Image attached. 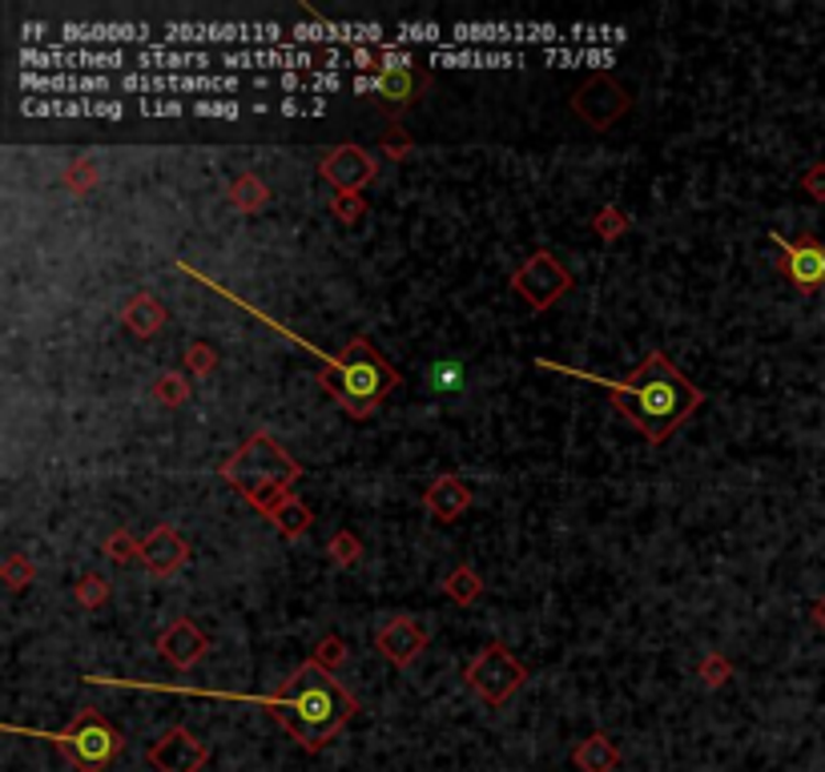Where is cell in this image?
<instances>
[{
  "instance_id": "6da1fadb",
  "label": "cell",
  "mask_w": 825,
  "mask_h": 772,
  "mask_svg": "<svg viewBox=\"0 0 825 772\" xmlns=\"http://www.w3.org/2000/svg\"><path fill=\"white\" fill-rule=\"evenodd\" d=\"M580 378L601 383L604 390H608V398L620 407V415H625L649 443H664V439L705 402L701 386L689 383L660 351H652L625 383H604V378H596V375H580Z\"/></svg>"
},
{
  "instance_id": "7a4b0ae2",
  "label": "cell",
  "mask_w": 825,
  "mask_h": 772,
  "mask_svg": "<svg viewBox=\"0 0 825 772\" xmlns=\"http://www.w3.org/2000/svg\"><path fill=\"white\" fill-rule=\"evenodd\" d=\"M262 708H266L302 749L319 752L322 745L359 713V701L334 680L330 668H322L319 660H307V664H298L295 672L283 680V688L262 701Z\"/></svg>"
},
{
  "instance_id": "3957f363",
  "label": "cell",
  "mask_w": 825,
  "mask_h": 772,
  "mask_svg": "<svg viewBox=\"0 0 825 772\" xmlns=\"http://www.w3.org/2000/svg\"><path fill=\"white\" fill-rule=\"evenodd\" d=\"M319 359H322L319 383L327 386L330 398H334L346 415H354V419H366V415L399 386L395 366L383 363V354L366 339L346 342V351H342L339 359H327V354H319Z\"/></svg>"
},
{
  "instance_id": "277c9868",
  "label": "cell",
  "mask_w": 825,
  "mask_h": 772,
  "mask_svg": "<svg viewBox=\"0 0 825 772\" xmlns=\"http://www.w3.org/2000/svg\"><path fill=\"white\" fill-rule=\"evenodd\" d=\"M298 475H302V463H295V459L286 455L266 431L246 439V446L222 467V479L234 483L238 492L246 495L266 519H271V511L283 504V499H290V483H295Z\"/></svg>"
},
{
  "instance_id": "5b68a950",
  "label": "cell",
  "mask_w": 825,
  "mask_h": 772,
  "mask_svg": "<svg viewBox=\"0 0 825 772\" xmlns=\"http://www.w3.org/2000/svg\"><path fill=\"white\" fill-rule=\"evenodd\" d=\"M48 740L57 745V752L77 772H106L109 764L121 757V749H125V740H121V732L113 728V720L101 716L97 708L77 713L65 732H53Z\"/></svg>"
},
{
  "instance_id": "8992f818",
  "label": "cell",
  "mask_w": 825,
  "mask_h": 772,
  "mask_svg": "<svg viewBox=\"0 0 825 772\" xmlns=\"http://www.w3.org/2000/svg\"><path fill=\"white\" fill-rule=\"evenodd\" d=\"M524 680H528V668L519 664L504 643H487L484 652L468 664V688L484 704H492V708H499Z\"/></svg>"
},
{
  "instance_id": "52a82bcc",
  "label": "cell",
  "mask_w": 825,
  "mask_h": 772,
  "mask_svg": "<svg viewBox=\"0 0 825 772\" xmlns=\"http://www.w3.org/2000/svg\"><path fill=\"white\" fill-rule=\"evenodd\" d=\"M512 286H516V294L531 310H548V306H556L572 290V274H568L552 254L540 250V254H531L528 262L512 274Z\"/></svg>"
},
{
  "instance_id": "ba28073f",
  "label": "cell",
  "mask_w": 825,
  "mask_h": 772,
  "mask_svg": "<svg viewBox=\"0 0 825 772\" xmlns=\"http://www.w3.org/2000/svg\"><path fill=\"white\" fill-rule=\"evenodd\" d=\"M371 93H375V101L383 109L399 113L424 93V73L415 69L407 53H383L375 77H371Z\"/></svg>"
},
{
  "instance_id": "9c48e42d",
  "label": "cell",
  "mask_w": 825,
  "mask_h": 772,
  "mask_svg": "<svg viewBox=\"0 0 825 772\" xmlns=\"http://www.w3.org/2000/svg\"><path fill=\"white\" fill-rule=\"evenodd\" d=\"M769 238H773V246L781 250L778 269L798 286V290L802 294L825 290V242H817V238H810V234L798 238V242H790V238H781V234H769Z\"/></svg>"
},
{
  "instance_id": "30bf717a",
  "label": "cell",
  "mask_w": 825,
  "mask_h": 772,
  "mask_svg": "<svg viewBox=\"0 0 825 772\" xmlns=\"http://www.w3.org/2000/svg\"><path fill=\"white\" fill-rule=\"evenodd\" d=\"M145 761L154 772H201L210 764V749H206V740H198L189 728L177 725L150 745Z\"/></svg>"
},
{
  "instance_id": "8fae6325",
  "label": "cell",
  "mask_w": 825,
  "mask_h": 772,
  "mask_svg": "<svg viewBox=\"0 0 825 772\" xmlns=\"http://www.w3.org/2000/svg\"><path fill=\"white\" fill-rule=\"evenodd\" d=\"M319 174L327 177L339 194H363V189L375 181L378 165H375V157L366 150H359V145H339V150H330L319 162Z\"/></svg>"
},
{
  "instance_id": "7c38bea8",
  "label": "cell",
  "mask_w": 825,
  "mask_h": 772,
  "mask_svg": "<svg viewBox=\"0 0 825 772\" xmlns=\"http://www.w3.org/2000/svg\"><path fill=\"white\" fill-rule=\"evenodd\" d=\"M572 109H576L592 129H608L628 109V97H625V89L616 81H608V77H592V81L572 97Z\"/></svg>"
},
{
  "instance_id": "4fadbf2b",
  "label": "cell",
  "mask_w": 825,
  "mask_h": 772,
  "mask_svg": "<svg viewBox=\"0 0 825 772\" xmlns=\"http://www.w3.org/2000/svg\"><path fill=\"white\" fill-rule=\"evenodd\" d=\"M375 643H378V652L387 655L391 664L407 668V664L415 660V655H419V652L427 648V632L411 620V616H395V620H391L387 628H378Z\"/></svg>"
},
{
  "instance_id": "5bb4252c",
  "label": "cell",
  "mask_w": 825,
  "mask_h": 772,
  "mask_svg": "<svg viewBox=\"0 0 825 772\" xmlns=\"http://www.w3.org/2000/svg\"><path fill=\"white\" fill-rule=\"evenodd\" d=\"M157 652L177 668H194L201 655L210 652V640H206L201 628H194V620H174L157 636Z\"/></svg>"
},
{
  "instance_id": "9a60e30c",
  "label": "cell",
  "mask_w": 825,
  "mask_h": 772,
  "mask_svg": "<svg viewBox=\"0 0 825 772\" xmlns=\"http://www.w3.org/2000/svg\"><path fill=\"white\" fill-rule=\"evenodd\" d=\"M138 560L154 575H174L177 567L189 560V548L174 527H157V531H150V536L142 539V555H138Z\"/></svg>"
},
{
  "instance_id": "2e32d148",
  "label": "cell",
  "mask_w": 825,
  "mask_h": 772,
  "mask_svg": "<svg viewBox=\"0 0 825 772\" xmlns=\"http://www.w3.org/2000/svg\"><path fill=\"white\" fill-rule=\"evenodd\" d=\"M424 507L436 515L439 523H451V519H460V515L472 507V487H468L460 475H439V479L427 487Z\"/></svg>"
},
{
  "instance_id": "e0dca14e",
  "label": "cell",
  "mask_w": 825,
  "mask_h": 772,
  "mask_svg": "<svg viewBox=\"0 0 825 772\" xmlns=\"http://www.w3.org/2000/svg\"><path fill=\"white\" fill-rule=\"evenodd\" d=\"M572 764H576V772H616L620 769V749L613 745V737L592 732V737L572 752Z\"/></svg>"
},
{
  "instance_id": "ac0fdd59",
  "label": "cell",
  "mask_w": 825,
  "mask_h": 772,
  "mask_svg": "<svg viewBox=\"0 0 825 772\" xmlns=\"http://www.w3.org/2000/svg\"><path fill=\"white\" fill-rule=\"evenodd\" d=\"M165 322V310L150 298V294H138L130 306H125V327L138 334V339H150V334H157Z\"/></svg>"
},
{
  "instance_id": "d6986e66",
  "label": "cell",
  "mask_w": 825,
  "mask_h": 772,
  "mask_svg": "<svg viewBox=\"0 0 825 772\" xmlns=\"http://www.w3.org/2000/svg\"><path fill=\"white\" fill-rule=\"evenodd\" d=\"M271 523L278 527L283 536L298 539V536H302V531L310 527V507H307V504H298L295 495H290V499H283V504H278V507L271 511Z\"/></svg>"
},
{
  "instance_id": "ffe728a7",
  "label": "cell",
  "mask_w": 825,
  "mask_h": 772,
  "mask_svg": "<svg viewBox=\"0 0 825 772\" xmlns=\"http://www.w3.org/2000/svg\"><path fill=\"white\" fill-rule=\"evenodd\" d=\"M443 592H448L455 604H472V599L484 592V580H480V575H475L472 567L463 563V567H455V572L443 580Z\"/></svg>"
},
{
  "instance_id": "44dd1931",
  "label": "cell",
  "mask_w": 825,
  "mask_h": 772,
  "mask_svg": "<svg viewBox=\"0 0 825 772\" xmlns=\"http://www.w3.org/2000/svg\"><path fill=\"white\" fill-rule=\"evenodd\" d=\"M266 198H271V194H266V186H262L254 174H242L234 181V189H230V201H234L238 210H246V213L258 210V206H266Z\"/></svg>"
},
{
  "instance_id": "7402d4cb",
  "label": "cell",
  "mask_w": 825,
  "mask_h": 772,
  "mask_svg": "<svg viewBox=\"0 0 825 772\" xmlns=\"http://www.w3.org/2000/svg\"><path fill=\"white\" fill-rule=\"evenodd\" d=\"M330 560L339 563V567H351L359 555H363V543H359V536H351V531H339V536L330 539Z\"/></svg>"
},
{
  "instance_id": "603a6c76",
  "label": "cell",
  "mask_w": 825,
  "mask_h": 772,
  "mask_svg": "<svg viewBox=\"0 0 825 772\" xmlns=\"http://www.w3.org/2000/svg\"><path fill=\"white\" fill-rule=\"evenodd\" d=\"M106 555L118 563H130L133 555H142V539H133L130 531H113V536L106 539Z\"/></svg>"
},
{
  "instance_id": "cb8c5ba5",
  "label": "cell",
  "mask_w": 825,
  "mask_h": 772,
  "mask_svg": "<svg viewBox=\"0 0 825 772\" xmlns=\"http://www.w3.org/2000/svg\"><path fill=\"white\" fill-rule=\"evenodd\" d=\"M463 383V371L460 363H436L431 366V386H436L439 395H455Z\"/></svg>"
},
{
  "instance_id": "d4e9b609",
  "label": "cell",
  "mask_w": 825,
  "mask_h": 772,
  "mask_svg": "<svg viewBox=\"0 0 825 772\" xmlns=\"http://www.w3.org/2000/svg\"><path fill=\"white\" fill-rule=\"evenodd\" d=\"M77 599H81L85 608H101L109 599V584L101 575H85L81 584H77Z\"/></svg>"
},
{
  "instance_id": "484cf974",
  "label": "cell",
  "mask_w": 825,
  "mask_h": 772,
  "mask_svg": "<svg viewBox=\"0 0 825 772\" xmlns=\"http://www.w3.org/2000/svg\"><path fill=\"white\" fill-rule=\"evenodd\" d=\"M154 395L162 398V402H169V407H177V402H186L189 398V386L182 375H165V378H157Z\"/></svg>"
},
{
  "instance_id": "4316f807",
  "label": "cell",
  "mask_w": 825,
  "mask_h": 772,
  "mask_svg": "<svg viewBox=\"0 0 825 772\" xmlns=\"http://www.w3.org/2000/svg\"><path fill=\"white\" fill-rule=\"evenodd\" d=\"M186 366L194 375H210L213 366H218V354H213V346H206V342H194L186 351Z\"/></svg>"
},
{
  "instance_id": "83f0119b",
  "label": "cell",
  "mask_w": 825,
  "mask_h": 772,
  "mask_svg": "<svg viewBox=\"0 0 825 772\" xmlns=\"http://www.w3.org/2000/svg\"><path fill=\"white\" fill-rule=\"evenodd\" d=\"M729 676H733V664L725 660V655H708L705 664H701V680H705L708 688H721Z\"/></svg>"
},
{
  "instance_id": "f1b7e54d",
  "label": "cell",
  "mask_w": 825,
  "mask_h": 772,
  "mask_svg": "<svg viewBox=\"0 0 825 772\" xmlns=\"http://www.w3.org/2000/svg\"><path fill=\"white\" fill-rule=\"evenodd\" d=\"M330 210H334V218H342V222H359V218L366 213V201L359 198V194H339Z\"/></svg>"
},
{
  "instance_id": "f546056e",
  "label": "cell",
  "mask_w": 825,
  "mask_h": 772,
  "mask_svg": "<svg viewBox=\"0 0 825 772\" xmlns=\"http://www.w3.org/2000/svg\"><path fill=\"white\" fill-rule=\"evenodd\" d=\"M802 189L814 201H825V162H814L810 169H805V174H802Z\"/></svg>"
},
{
  "instance_id": "4dcf8cb0",
  "label": "cell",
  "mask_w": 825,
  "mask_h": 772,
  "mask_svg": "<svg viewBox=\"0 0 825 772\" xmlns=\"http://www.w3.org/2000/svg\"><path fill=\"white\" fill-rule=\"evenodd\" d=\"M625 225H628V218L620 210H604L601 218H596V234H601V238H620V234H625Z\"/></svg>"
},
{
  "instance_id": "1f68e13d",
  "label": "cell",
  "mask_w": 825,
  "mask_h": 772,
  "mask_svg": "<svg viewBox=\"0 0 825 772\" xmlns=\"http://www.w3.org/2000/svg\"><path fill=\"white\" fill-rule=\"evenodd\" d=\"M4 580H9V587H24L33 580V563L21 560V555H12V560L4 563Z\"/></svg>"
},
{
  "instance_id": "d6a6232c",
  "label": "cell",
  "mask_w": 825,
  "mask_h": 772,
  "mask_svg": "<svg viewBox=\"0 0 825 772\" xmlns=\"http://www.w3.org/2000/svg\"><path fill=\"white\" fill-rule=\"evenodd\" d=\"M342 655H346V648H342V640H339V636H327V640L319 643V652L310 655V660H319L322 668H334V664H339V660H342Z\"/></svg>"
},
{
  "instance_id": "836d02e7",
  "label": "cell",
  "mask_w": 825,
  "mask_h": 772,
  "mask_svg": "<svg viewBox=\"0 0 825 772\" xmlns=\"http://www.w3.org/2000/svg\"><path fill=\"white\" fill-rule=\"evenodd\" d=\"M378 145H383V153H387V157H403V153L411 150V141L403 137L399 129H391V133H383V141H378Z\"/></svg>"
},
{
  "instance_id": "e575fe53",
  "label": "cell",
  "mask_w": 825,
  "mask_h": 772,
  "mask_svg": "<svg viewBox=\"0 0 825 772\" xmlns=\"http://www.w3.org/2000/svg\"><path fill=\"white\" fill-rule=\"evenodd\" d=\"M814 624H817V628H822V632H825V596L814 604Z\"/></svg>"
}]
</instances>
